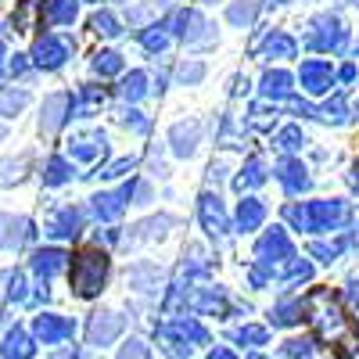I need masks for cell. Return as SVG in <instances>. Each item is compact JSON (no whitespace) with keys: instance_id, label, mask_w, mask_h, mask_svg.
I'll return each mask as SVG.
<instances>
[{"instance_id":"cell-6","label":"cell","mask_w":359,"mask_h":359,"mask_svg":"<svg viewBox=\"0 0 359 359\" xmlns=\"http://www.w3.org/2000/svg\"><path fill=\"white\" fill-rule=\"evenodd\" d=\"M65 57H69V43L57 40V36H40L36 47H33V62L40 69H57Z\"/></svg>"},{"instance_id":"cell-51","label":"cell","mask_w":359,"mask_h":359,"mask_svg":"<svg viewBox=\"0 0 359 359\" xmlns=\"http://www.w3.org/2000/svg\"><path fill=\"white\" fill-rule=\"evenodd\" d=\"M338 76H341V79H345V83H352V79H355V65H345V69H341V72H338Z\"/></svg>"},{"instance_id":"cell-10","label":"cell","mask_w":359,"mask_h":359,"mask_svg":"<svg viewBox=\"0 0 359 359\" xmlns=\"http://www.w3.org/2000/svg\"><path fill=\"white\" fill-rule=\"evenodd\" d=\"M201 223H205V230L212 233V237H219L226 230V212H223L219 198H212V194L201 198Z\"/></svg>"},{"instance_id":"cell-42","label":"cell","mask_w":359,"mask_h":359,"mask_svg":"<svg viewBox=\"0 0 359 359\" xmlns=\"http://www.w3.org/2000/svg\"><path fill=\"white\" fill-rule=\"evenodd\" d=\"M287 355L291 359H309L313 355V345L309 341H287Z\"/></svg>"},{"instance_id":"cell-31","label":"cell","mask_w":359,"mask_h":359,"mask_svg":"<svg viewBox=\"0 0 359 359\" xmlns=\"http://www.w3.org/2000/svg\"><path fill=\"white\" fill-rule=\"evenodd\" d=\"M320 115L327 118V123H345V118H348V104H345V97L327 101V104L320 108Z\"/></svg>"},{"instance_id":"cell-22","label":"cell","mask_w":359,"mask_h":359,"mask_svg":"<svg viewBox=\"0 0 359 359\" xmlns=\"http://www.w3.org/2000/svg\"><path fill=\"white\" fill-rule=\"evenodd\" d=\"M47 22L50 25H72L76 22V0H47Z\"/></svg>"},{"instance_id":"cell-55","label":"cell","mask_w":359,"mask_h":359,"mask_svg":"<svg viewBox=\"0 0 359 359\" xmlns=\"http://www.w3.org/2000/svg\"><path fill=\"white\" fill-rule=\"evenodd\" d=\"M255 359H262V355H255Z\"/></svg>"},{"instance_id":"cell-21","label":"cell","mask_w":359,"mask_h":359,"mask_svg":"<svg viewBox=\"0 0 359 359\" xmlns=\"http://www.w3.org/2000/svg\"><path fill=\"white\" fill-rule=\"evenodd\" d=\"M291 83H294V79H291L287 72H280V69H277V72H266V76H262V94H266V97H287V94H291Z\"/></svg>"},{"instance_id":"cell-45","label":"cell","mask_w":359,"mask_h":359,"mask_svg":"<svg viewBox=\"0 0 359 359\" xmlns=\"http://www.w3.org/2000/svg\"><path fill=\"white\" fill-rule=\"evenodd\" d=\"M201 76H205L201 65H184V69H180V79H184V83H198Z\"/></svg>"},{"instance_id":"cell-17","label":"cell","mask_w":359,"mask_h":359,"mask_svg":"<svg viewBox=\"0 0 359 359\" xmlns=\"http://www.w3.org/2000/svg\"><path fill=\"white\" fill-rule=\"evenodd\" d=\"M65 262H69V255L62 248H43V252H36L33 269L40 277H54V273H62V269H65Z\"/></svg>"},{"instance_id":"cell-13","label":"cell","mask_w":359,"mask_h":359,"mask_svg":"<svg viewBox=\"0 0 359 359\" xmlns=\"http://www.w3.org/2000/svg\"><path fill=\"white\" fill-rule=\"evenodd\" d=\"M36 334H40V341H43V345L62 341V338H69V334H72V323H69L65 316H40V320H36Z\"/></svg>"},{"instance_id":"cell-25","label":"cell","mask_w":359,"mask_h":359,"mask_svg":"<svg viewBox=\"0 0 359 359\" xmlns=\"http://www.w3.org/2000/svg\"><path fill=\"white\" fill-rule=\"evenodd\" d=\"M25 355H33V345H29L22 331H11L4 341V359H25Z\"/></svg>"},{"instance_id":"cell-3","label":"cell","mask_w":359,"mask_h":359,"mask_svg":"<svg viewBox=\"0 0 359 359\" xmlns=\"http://www.w3.org/2000/svg\"><path fill=\"white\" fill-rule=\"evenodd\" d=\"M162 341L169 345V352L184 355V352H191L194 345H205L208 334H205V327H201L198 320H172L169 327H162Z\"/></svg>"},{"instance_id":"cell-8","label":"cell","mask_w":359,"mask_h":359,"mask_svg":"<svg viewBox=\"0 0 359 359\" xmlns=\"http://www.w3.org/2000/svg\"><path fill=\"white\" fill-rule=\"evenodd\" d=\"M130 191H133V187L111 191V194H97V198H94V212H97V219H118V216H123Z\"/></svg>"},{"instance_id":"cell-7","label":"cell","mask_w":359,"mask_h":359,"mask_svg":"<svg viewBox=\"0 0 359 359\" xmlns=\"http://www.w3.org/2000/svg\"><path fill=\"white\" fill-rule=\"evenodd\" d=\"M298 79H302V86L309 90V94H327L331 83H334L331 65H323V62H306L302 72H298Z\"/></svg>"},{"instance_id":"cell-4","label":"cell","mask_w":359,"mask_h":359,"mask_svg":"<svg viewBox=\"0 0 359 359\" xmlns=\"http://www.w3.org/2000/svg\"><path fill=\"white\" fill-rule=\"evenodd\" d=\"M313 50H341L345 47V25L338 18H316L313 33H309Z\"/></svg>"},{"instance_id":"cell-48","label":"cell","mask_w":359,"mask_h":359,"mask_svg":"<svg viewBox=\"0 0 359 359\" xmlns=\"http://www.w3.org/2000/svg\"><path fill=\"white\" fill-rule=\"evenodd\" d=\"M11 72H15V76H18V72H25V57H22V54H15V57H11Z\"/></svg>"},{"instance_id":"cell-49","label":"cell","mask_w":359,"mask_h":359,"mask_svg":"<svg viewBox=\"0 0 359 359\" xmlns=\"http://www.w3.org/2000/svg\"><path fill=\"white\" fill-rule=\"evenodd\" d=\"M348 302H352V309L359 313V284H352V287H348Z\"/></svg>"},{"instance_id":"cell-26","label":"cell","mask_w":359,"mask_h":359,"mask_svg":"<svg viewBox=\"0 0 359 359\" xmlns=\"http://www.w3.org/2000/svg\"><path fill=\"white\" fill-rule=\"evenodd\" d=\"M118 94H123L126 101H140V97L147 94V76H144V72H130L126 83L118 86Z\"/></svg>"},{"instance_id":"cell-2","label":"cell","mask_w":359,"mask_h":359,"mask_svg":"<svg viewBox=\"0 0 359 359\" xmlns=\"http://www.w3.org/2000/svg\"><path fill=\"white\" fill-rule=\"evenodd\" d=\"M287 219L298 230H331L345 219V205L341 201H309L302 208H287Z\"/></svg>"},{"instance_id":"cell-11","label":"cell","mask_w":359,"mask_h":359,"mask_svg":"<svg viewBox=\"0 0 359 359\" xmlns=\"http://www.w3.org/2000/svg\"><path fill=\"white\" fill-rule=\"evenodd\" d=\"M29 237V219L22 216H0V245L4 248H18Z\"/></svg>"},{"instance_id":"cell-30","label":"cell","mask_w":359,"mask_h":359,"mask_svg":"<svg viewBox=\"0 0 359 359\" xmlns=\"http://www.w3.org/2000/svg\"><path fill=\"white\" fill-rule=\"evenodd\" d=\"M104 104V94H101V86H83V94H79V104H76V115H90L94 108Z\"/></svg>"},{"instance_id":"cell-47","label":"cell","mask_w":359,"mask_h":359,"mask_svg":"<svg viewBox=\"0 0 359 359\" xmlns=\"http://www.w3.org/2000/svg\"><path fill=\"white\" fill-rule=\"evenodd\" d=\"M126 126H133L137 133H144V130H147V123H144V115H140V111H130V115H126Z\"/></svg>"},{"instance_id":"cell-20","label":"cell","mask_w":359,"mask_h":359,"mask_svg":"<svg viewBox=\"0 0 359 359\" xmlns=\"http://www.w3.org/2000/svg\"><path fill=\"white\" fill-rule=\"evenodd\" d=\"M262 219H266V208H262V201L245 198L241 205H237V226H241V230H255Z\"/></svg>"},{"instance_id":"cell-9","label":"cell","mask_w":359,"mask_h":359,"mask_svg":"<svg viewBox=\"0 0 359 359\" xmlns=\"http://www.w3.org/2000/svg\"><path fill=\"white\" fill-rule=\"evenodd\" d=\"M277 176H280V184L291 191V194H302L306 187H309V176H306V165L302 162H294V158H287V162H280L277 165Z\"/></svg>"},{"instance_id":"cell-32","label":"cell","mask_w":359,"mask_h":359,"mask_svg":"<svg viewBox=\"0 0 359 359\" xmlns=\"http://www.w3.org/2000/svg\"><path fill=\"white\" fill-rule=\"evenodd\" d=\"M29 104V94H22V90H8V94H0V111L11 115V111H22Z\"/></svg>"},{"instance_id":"cell-27","label":"cell","mask_w":359,"mask_h":359,"mask_svg":"<svg viewBox=\"0 0 359 359\" xmlns=\"http://www.w3.org/2000/svg\"><path fill=\"white\" fill-rule=\"evenodd\" d=\"M69 176H72V165L65 158H50L47 162V172H43V184L47 187H57V184H65Z\"/></svg>"},{"instance_id":"cell-36","label":"cell","mask_w":359,"mask_h":359,"mask_svg":"<svg viewBox=\"0 0 359 359\" xmlns=\"http://www.w3.org/2000/svg\"><path fill=\"white\" fill-rule=\"evenodd\" d=\"M298 316H302V302H284V306H277V313H273V320L277 323H294Z\"/></svg>"},{"instance_id":"cell-40","label":"cell","mask_w":359,"mask_h":359,"mask_svg":"<svg viewBox=\"0 0 359 359\" xmlns=\"http://www.w3.org/2000/svg\"><path fill=\"white\" fill-rule=\"evenodd\" d=\"M36 4H40V0H25V4H22V11L15 15V29H18V33H25V29H29V18H33Z\"/></svg>"},{"instance_id":"cell-19","label":"cell","mask_w":359,"mask_h":359,"mask_svg":"<svg viewBox=\"0 0 359 359\" xmlns=\"http://www.w3.org/2000/svg\"><path fill=\"white\" fill-rule=\"evenodd\" d=\"M198 123H180L176 130H172V151L176 155H191L194 147H198Z\"/></svg>"},{"instance_id":"cell-5","label":"cell","mask_w":359,"mask_h":359,"mask_svg":"<svg viewBox=\"0 0 359 359\" xmlns=\"http://www.w3.org/2000/svg\"><path fill=\"white\" fill-rule=\"evenodd\" d=\"M255 259L262 262V266H273V262H284V259H291V241H287V233L280 230V226H273L262 241H259V248H255Z\"/></svg>"},{"instance_id":"cell-54","label":"cell","mask_w":359,"mask_h":359,"mask_svg":"<svg viewBox=\"0 0 359 359\" xmlns=\"http://www.w3.org/2000/svg\"><path fill=\"white\" fill-rule=\"evenodd\" d=\"M0 137H4V126H0Z\"/></svg>"},{"instance_id":"cell-23","label":"cell","mask_w":359,"mask_h":359,"mask_svg":"<svg viewBox=\"0 0 359 359\" xmlns=\"http://www.w3.org/2000/svg\"><path fill=\"white\" fill-rule=\"evenodd\" d=\"M262 54L266 57H294V40L287 33H269L262 43Z\"/></svg>"},{"instance_id":"cell-14","label":"cell","mask_w":359,"mask_h":359,"mask_svg":"<svg viewBox=\"0 0 359 359\" xmlns=\"http://www.w3.org/2000/svg\"><path fill=\"white\" fill-rule=\"evenodd\" d=\"M118 331H123V316L104 313V316H97L94 323H90V341H94V345H108Z\"/></svg>"},{"instance_id":"cell-28","label":"cell","mask_w":359,"mask_h":359,"mask_svg":"<svg viewBox=\"0 0 359 359\" xmlns=\"http://www.w3.org/2000/svg\"><path fill=\"white\" fill-rule=\"evenodd\" d=\"M255 11H259V0H237V4H230L226 18H230L233 25H248V22L255 18Z\"/></svg>"},{"instance_id":"cell-1","label":"cell","mask_w":359,"mask_h":359,"mask_svg":"<svg viewBox=\"0 0 359 359\" xmlns=\"http://www.w3.org/2000/svg\"><path fill=\"white\" fill-rule=\"evenodd\" d=\"M104 277H108V259H104V252L86 248V252L76 255V266H72V287H76L79 298L97 294L101 284H104Z\"/></svg>"},{"instance_id":"cell-35","label":"cell","mask_w":359,"mask_h":359,"mask_svg":"<svg viewBox=\"0 0 359 359\" xmlns=\"http://www.w3.org/2000/svg\"><path fill=\"white\" fill-rule=\"evenodd\" d=\"M94 29L101 36H118V22H115V15H108V11H97L94 15Z\"/></svg>"},{"instance_id":"cell-53","label":"cell","mask_w":359,"mask_h":359,"mask_svg":"<svg viewBox=\"0 0 359 359\" xmlns=\"http://www.w3.org/2000/svg\"><path fill=\"white\" fill-rule=\"evenodd\" d=\"M0 57H4V43H0Z\"/></svg>"},{"instance_id":"cell-50","label":"cell","mask_w":359,"mask_h":359,"mask_svg":"<svg viewBox=\"0 0 359 359\" xmlns=\"http://www.w3.org/2000/svg\"><path fill=\"white\" fill-rule=\"evenodd\" d=\"M208 359H237V355H233L230 348H216V352H212V355H208Z\"/></svg>"},{"instance_id":"cell-43","label":"cell","mask_w":359,"mask_h":359,"mask_svg":"<svg viewBox=\"0 0 359 359\" xmlns=\"http://www.w3.org/2000/svg\"><path fill=\"white\" fill-rule=\"evenodd\" d=\"M126 169H133V158H118V162H111L108 169H101V176H108V180H111V176H123Z\"/></svg>"},{"instance_id":"cell-29","label":"cell","mask_w":359,"mask_h":359,"mask_svg":"<svg viewBox=\"0 0 359 359\" xmlns=\"http://www.w3.org/2000/svg\"><path fill=\"white\" fill-rule=\"evenodd\" d=\"M94 72L97 76H118V72H123V57H118L115 50H101L94 57Z\"/></svg>"},{"instance_id":"cell-33","label":"cell","mask_w":359,"mask_h":359,"mask_svg":"<svg viewBox=\"0 0 359 359\" xmlns=\"http://www.w3.org/2000/svg\"><path fill=\"white\" fill-rule=\"evenodd\" d=\"M140 43H144L147 50H165V47H169V33H165L162 25H155V29H147V33L140 36Z\"/></svg>"},{"instance_id":"cell-34","label":"cell","mask_w":359,"mask_h":359,"mask_svg":"<svg viewBox=\"0 0 359 359\" xmlns=\"http://www.w3.org/2000/svg\"><path fill=\"white\" fill-rule=\"evenodd\" d=\"M306 140H302V130L298 126H287V130H280V137H277V147H284V151H294V147H302Z\"/></svg>"},{"instance_id":"cell-44","label":"cell","mask_w":359,"mask_h":359,"mask_svg":"<svg viewBox=\"0 0 359 359\" xmlns=\"http://www.w3.org/2000/svg\"><path fill=\"white\" fill-rule=\"evenodd\" d=\"M8 294L15 298V302H22V298H25V277H22V273H15V277H11V287H8Z\"/></svg>"},{"instance_id":"cell-38","label":"cell","mask_w":359,"mask_h":359,"mask_svg":"<svg viewBox=\"0 0 359 359\" xmlns=\"http://www.w3.org/2000/svg\"><path fill=\"white\" fill-rule=\"evenodd\" d=\"M198 306H201V309H208V313H223V309H226V298H223L219 291H205Z\"/></svg>"},{"instance_id":"cell-37","label":"cell","mask_w":359,"mask_h":359,"mask_svg":"<svg viewBox=\"0 0 359 359\" xmlns=\"http://www.w3.org/2000/svg\"><path fill=\"white\" fill-rule=\"evenodd\" d=\"M284 277H287V280H309V277H313V266H309L306 259H291Z\"/></svg>"},{"instance_id":"cell-39","label":"cell","mask_w":359,"mask_h":359,"mask_svg":"<svg viewBox=\"0 0 359 359\" xmlns=\"http://www.w3.org/2000/svg\"><path fill=\"white\" fill-rule=\"evenodd\" d=\"M341 248H345V241H334V245H313L309 252H313L316 259H323V262H334Z\"/></svg>"},{"instance_id":"cell-52","label":"cell","mask_w":359,"mask_h":359,"mask_svg":"<svg viewBox=\"0 0 359 359\" xmlns=\"http://www.w3.org/2000/svg\"><path fill=\"white\" fill-rule=\"evenodd\" d=\"M352 184H355V187H359V169H355V176H352Z\"/></svg>"},{"instance_id":"cell-15","label":"cell","mask_w":359,"mask_h":359,"mask_svg":"<svg viewBox=\"0 0 359 359\" xmlns=\"http://www.w3.org/2000/svg\"><path fill=\"white\" fill-rule=\"evenodd\" d=\"M79 226H83V216L76 212V208H62V212L50 219L47 233L50 237H79Z\"/></svg>"},{"instance_id":"cell-16","label":"cell","mask_w":359,"mask_h":359,"mask_svg":"<svg viewBox=\"0 0 359 359\" xmlns=\"http://www.w3.org/2000/svg\"><path fill=\"white\" fill-rule=\"evenodd\" d=\"M65 111H69V94H54V97H47V104H43V123H40V130H43V133H54L57 126H62Z\"/></svg>"},{"instance_id":"cell-12","label":"cell","mask_w":359,"mask_h":359,"mask_svg":"<svg viewBox=\"0 0 359 359\" xmlns=\"http://www.w3.org/2000/svg\"><path fill=\"white\" fill-rule=\"evenodd\" d=\"M69 151H72V158H79V162H94L97 155H104V137H101V133H83V137H76V140L69 144Z\"/></svg>"},{"instance_id":"cell-46","label":"cell","mask_w":359,"mask_h":359,"mask_svg":"<svg viewBox=\"0 0 359 359\" xmlns=\"http://www.w3.org/2000/svg\"><path fill=\"white\" fill-rule=\"evenodd\" d=\"M118 359H144V345H140V341H130V345L123 348V355H118Z\"/></svg>"},{"instance_id":"cell-24","label":"cell","mask_w":359,"mask_h":359,"mask_svg":"<svg viewBox=\"0 0 359 359\" xmlns=\"http://www.w3.org/2000/svg\"><path fill=\"white\" fill-rule=\"evenodd\" d=\"M259 184H266V165H262V158H248V165H245V172L237 176V187H259Z\"/></svg>"},{"instance_id":"cell-18","label":"cell","mask_w":359,"mask_h":359,"mask_svg":"<svg viewBox=\"0 0 359 359\" xmlns=\"http://www.w3.org/2000/svg\"><path fill=\"white\" fill-rule=\"evenodd\" d=\"M176 33L184 36V40H205V22H201V15L198 11H180L176 15Z\"/></svg>"},{"instance_id":"cell-41","label":"cell","mask_w":359,"mask_h":359,"mask_svg":"<svg viewBox=\"0 0 359 359\" xmlns=\"http://www.w3.org/2000/svg\"><path fill=\"white\" fill-rule=\"evenodd\" d=\"M237 341L262 345V341H266V331H262V327H241V331H237Z\"/></svg>"}]
</instances>
